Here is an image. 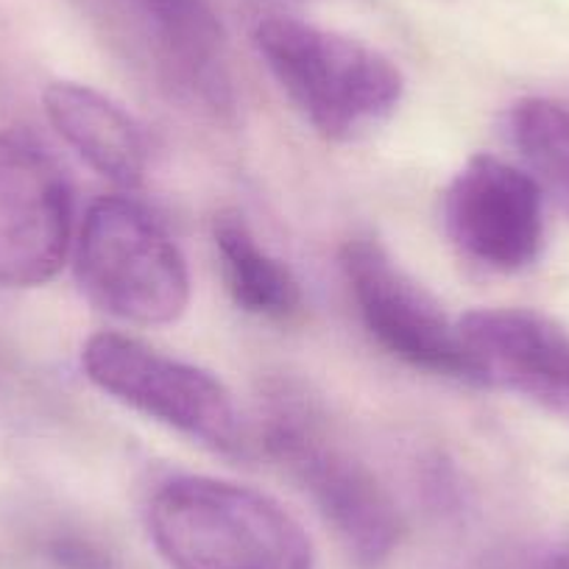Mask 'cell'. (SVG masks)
<instances>
[{
  "mask_svg": "<svg viewBox=\"0 0 569 569\" xmlns=\"http://www.w3.org/2000/svg\"><path fill=\"white\" fill-rule=\"evenodd\" d=\"M157 552L171 569H313L308 530L266 491L207 475L157 486L146 508Z\"/></svg>",
  "mask_w": 569,
  "mask_h": 569,
  "instance_id": "cell-1",
  "label": "cell"
},
{
  "mask_svg": "<svg viewBox=\"0 0 569 569\" xmlns=\"http://www.w3.org/2000/svg\"><path fill=\"white\" fill-rule=\"evenodd\" d=\"M73 266L87 299L129 325H173L190 305L182 249L149 207L126 196L87 210L73 240Z\"/></svg>",
  "mask_w": 569,
  "mask_h": 569,
  "instance_id": "cell-4",
  "label": "cell"
},
{
  "mask_svg": "<svg viewBox=\"0 0 569 569\" xmlns=\"http://www.w3.org/2000/svg\"><path fill=\"white\" fill-rule=\"evenodd\" d=\"M441 216L458 251L489 271H525L545 249V193L500 157H472L447 184Z\"/></svg>",
  "mask_w": 569,
  "mask_h": 569,
  "instance_id": "cell-8",
  "label": "cell"
},
{
  "mask_svg": "<svg viewBox=\"0 0 569 569\" xmlns=\"http://www.w3.org/2000/svg\"><path fill=\"white\" fill-rule=\"evenodd\" d=\"M81 369L98 391L212 452L240 456L246 450L243 421L232 393L201 366L140 338L98 332L81 349Z\"/></svg>",
  "mask_w": 569,
  "mask_h": 569,
  "instance_id": "cell-5",
  "label": "cell"
},
{
  "mask_svg": "<svg viewBox=\"0 0 569 569\" xmlns=\"http://www.w3.org/2000/svg\"><path fill=\"white\" fill-rule=\"evenodd\" d=\"M262 445L302 486L358 567L377 569L393 556L405 522L391 491L332 436L310 399L288 388L273 393L262 419Z\"/></svg>",
  "mask_w": 569,
  "mask_h": 569,
  "instance_id": "cell-3",
  "label": "cell"
},
{
  "mask_svg": "<svg viewBox=\"0 0 569 569\" xmlns=\"http://www.w3.org/2000/svg\"><path fill=\"white\" fill-rule=\"evenodd\" d=\"M42 103L57 134L92 171L126 190L146 179L149 140L118 101L87 84L53 81Z\"/></svg>",
  "mask_w": 569,
  "mask_h": 569,
  "instance_id": "cell-10",
  "label": "cell"
},
{
  "mask_svg": "<svg viewBox=\"0 0 569 569\" xmlns=\"http://www.w3.org/2000/svg\"><path fill=\"white\" fill-rule=\"evenodd\" d=\"M341 268L360 321L391 358L410 369L475 382L461 325L447 316L439 299L416 282L380 240H347Z\"/></svg>",
  "mask_w": 569,
  "mask_h": 569,
  "instance_id": "cell-6",
  "label": "cell"
},
{
  "mask_svg": "<svg viewBox=\"0 0 569 569\" xmlns=\"http://www.w3.org/2000/svg\"><path fill=\"white\" fill-rule=\"evenodd\" d=\"M46 556L53 569H123L109 547L90 536L70 533V530L53 533L46 541Z\"/></svg>",
  "mask_w": 569,
  "mask_h": 569,
  "instance_id": "cell-14",
  "label": "cell"
},
{
  "mask_svg": "<svg viewBox=\"0 0 569 569\" xmlns=\"http://www.w3.org/2000/svg\"><path fill=\"white\" fill-rule=\"evenodd\" d=\"M218 266L229 297L257 319L284 321L302 308V284L279 257L257 240L240 212L227 210L212 223Z\"/></svg>",
  "mask_w": 569,
  "mask_h": 569,
  "instance_id": "cell-12",
  "label": "cell"
},
{
  "mask_svg": "<svg viewBox=\"0 0 569 569\" xmlns=\"http://www.w3.org/2000/svg\"><path fill=\"white\" fill-rule=\"evenodd\" d=\"M179 81L212 109L232 107L227 31L210 0H126Z\"/></svg>",
  "mask_w": 569,
  "mask_h": 569,
  "instance_id": "cell-11",
  "label": "cell"
},
{
  "mask_svg": "<svg viewBox=\"0 0 569 569\" xmlns=\"http://www.w3.org/2000/svg\"><path fill=\"white\" fill-rule=\"evenodd\" d=\"M461 336L478 386L500 388L569 421V330L522 308L472 310Z\"/></svg>",
  "mask_w": 569,
  "mask_h": 569,
  "instance_id": "cell-9",
  "label": "cell"
},
{
  "mask_svg": "<svg viewBox=\"0 0 569 569\" xmlns=\"http://www.w3.org/2000/svg\"><path fill=\"white\" fill-rule=\"evenodd\" d=\"M254 46L284 96L327 140H360L402 103V70L347 34L271 14L257 23Z\"/></svg>",
  "mask_w": 569,
  "mask_h": 569,
  "instance_id": "cell-2",
  "label": "cell"
},
{
  "mask_svg": "<svg viewBox=\"0 0 569 569\" xmlns=\"http://www.w3.org/2000/svg\"><path fill=\"white\" fill-rule=\"evenodd\" d=\"M73 249V188L29 131L0 134V288H37Z\"/></svg>",
  "mask_w": 569,
  "mask_h": 569,
  "instance_id": "cell-7",
  "label": "cell"
},
{
  "mask_svg": "<svg viewBox=\"0 0 569 569\" xmlns=\"http://www.w3.org/2000/svg\"><path fill=\"white\" fill-rule=\"evenodd\" d=\"M508 137L545 199L569 216V107L550 98H525L508 114Z\"/></svg>",
  "mask_w": 569,
  "mask_h": 569,
  "instance_id": "cell-13",
  "label": "cell"
},
{
  "mask_svg": "<svg viewBox=\"0 0 569 569\" xmlns=\"http://www.w3.org/2000/svg\"><path fill=\"white\" fill-rule=\"evenodd\" d=\"M456 569H569V552H508L478 558Z\"/></svg>",
  "mask_w": 569,
  "mask_h": 569,
  "instance_id": "cell-15",
  "label": "cell"
}]
</instances>
